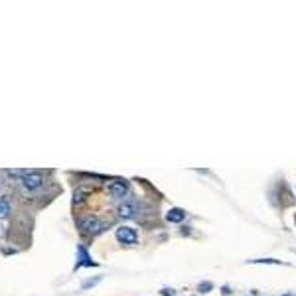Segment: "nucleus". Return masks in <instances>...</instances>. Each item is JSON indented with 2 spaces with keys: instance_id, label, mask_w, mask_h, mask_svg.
I'll list each match as a JSON object with an SVG mask.
<instances>
[{
  "instance_id": "1",
  "label": "nucleus",
  "mask_w": 296,
  "mask_h": 296,
  "mask_svg": "<svg viewBox=\"0 0 296 296\" xmlns=\"http://www.w3.org/2000/svg\"><path fill=\"white\" fill-rule=\"evenodd\" d=\"M77 225H79V229L85 233V235H91V237H95V235H101L111 223L107 221V219H103V217H99V215H93V213H89V215H83V217H79L77 219Z\"/></svg>"
},
{
  "instance_id": "2",
  "label": "nucleus",
  "mask_w": 296,
  "mask_h": 296,
  "mask_svg": "<svg viewBox=\"0 0 296 296\" xmlns=\"http://www.w3.org/2000/svg\"><path fill=\"white\" fill-rule=\"evenodd\" d=\"M140 211V204L134 200V197H128V200H123L119 202L117 206V215L121 219H134Z\"/></svg>"
},
{
  "instance_id": "3",
  "label": "nucleus",
  "mask_w": 296,
  "mask_h": 296,
  "mask_svg": "<svg viewBox=\"0 0 296 296\" xmlns=\"http://www.w3.org/2000/svg\"><path fill=\"white\" fill-rule=\"evenodd\" d=\"M22 186H24V190H28V191H36V190H40V188H43V184H45V176L42 174V172H38V170H30V172H26L24 176H22Z\"/></svg>"
},
{
  "instance_id": "4",
  "label": "nucleus",
  "mask_w": 296,
  "mask_h": 296,
  "mask_svg": "<svg viewBox=\"0 0 296 296\" xmlns=\"http://www.w3.org/2000/svg\"><path fill=\"white\" fill-rule=\"evenodd\" d=\"M128 190H130V186H128V182L123 180V178H113V180L107 184L109 195L115 197V200H121V202H123V197L128 195Z\"/></svg>"
},
{
  "instance_id": "5",
  "label": "nucleus",
  "mask_w": 296,
  "mask_h": 296,
  "mask_svg": "<svg viewBox=\"0 0 296 296\" xmlns=\"http://www.w3.org/2000/svg\"><path fill=\"white\" fill-rule=\"evenodd\" d=\"M115 237H117V241H119L121 245H127V247H130V245H136V243H138V231H136L134 227H128V225H121V227H117Z\"/></svg>"
},
{
  "instance_id": "6",
  "label": "nucleus",
  "mask_w": 296,
  "mask_h": 296,
  "mask_svg": "<svg viewBox=\"0 0 296 296\" xmlns=\"http://www.w3.org/2000/svg\"><path fill=\"white\" fill-rule=\"evenodd\" d=\"M81 267H97V263L93 261V257L87 253L85 245H77V263H75V271Z\"/></svg>"
},
{
  "instance_id": "7",
  "label": "nucleus",
  "mask_w": 296,
  "mask_h": 296,
  "mask_svg": "<svg viewBox=\"0 0 296 296\" xmlns=\"http://www.w3.org/2000/svg\"><path fill=\"white\" fill-rule=\"evenodd\" d=\"M186 210H182V208H170L168 211H166V221L168 223H182L184 219H186Z\"/></svg>"
},
{
  "instance_id": "8",
  "label": "nucleus",
  "mask_w": 296,
  "mask_h": 296,
  "mask_svg": "<svg viewBox=\"0 0 296 296\" xmlns=\"http://www.w3.org/2000/svg\"><path fill=\"white\" fill-rule=\"evenodd\" d=\"M89 193H91V190H89V188H85V186L75 188V191H73V206L83 204V202L87 200V195H89Z\"/></svg>"
},
{
  "instance_id": "9",
  "label": "nucleus",
  "mask_w": 296,
  "mask_h": 296,
  "mask_svg": "<svg viewBox=\"0 0 296 296\" xmlns=\"http://www.w3.org/2000/svg\"><path fill=\"white\" fill-rule=\"evenodd\" d=\"M10 211H12L10 202L6 200V197H0V219H6L10 215Z\"/></svg>"
},
{
  "instance_id": "10",
  "label": "nucleus",
  "mask_w": 296,
  "mask_h": 296,
  "mask_svg": "<svg viewBox=\"0 0 296 296\" xmlns=\"http://www.w3.org/2000/svg\"><path fill=\"white\" fill-rule=\"evenodd\" d=\"M247 263H251V265H282V261H278V259H251Z\"/></svg>"
},
{
  "instance_id": "11",
  "label": "nucleus",
  "mask_w": 296,
  "mask_h": 296,
  "mask_svg": "<svg viewBox=\"0 0 296 296\" xmlns=\"http://www.w3.org/2000/svg\"><path fill=\"white\" fill-rule=\"evenodd\" d=\"M197 290H200L202 294H208V292H211V290H213V282H208V280H204V282H200V284H197Z\"/></svg>"
},
{
  "instance_id": "12",
  "label": "nucleus",
  "mask_w": 296,
  "mask_h": 296,
  "mask_svg": "<svg viewBox=\"0 0 296 296\" xmlns=\"http://www.w3.org/2000/svg\"><path fill=\"white\" fill-rule=\"evenodd\" d=\"M97 282H101V276H95V278H91V280H85L83 284H81V288L85 290V288H91V286H95Z\"/></svg>"
},
{
  "instance_id": "13",
  "label": "nucleus",
  "mask_w": 296,
  "mask_h": 296,
  "mask_svg": "<svg viewBox=\"0 0 296 296\" xmlns=\"http://www.w3.org/2000/svg\"><path fill=\"white\" fill-rule=\"evenodd\" d=\"M162 294H164V296H176V290H174V288H164Z\"/></svg>"
},
{
  "instance_id": "14",
  "label": "nucleus",
  "mask_w": 296,
  "mask_h": 296,
  "mask_svg": "<svg viewBox=\"0 0 296 296\" xmlns=\"http://www.w3.org/2000/svg\"><path fill=\"white\" fill-rule=\"evenodd\" d=\"M190 229H191V227H182L180 233H182V235H190Z\"/></svg>"
},
{
  "instance_id": "15",
  "label": "nucleus",
  "mask_w": 296,
  "mask_h": 296,
  "mask_svg": "<svg viewBox=\"0 0 296 296\" xmlns=\"http://www.w3.org/2000/svg\"><path fill=\"white\" fill-rule=\"evenodd\" d=\"M221 290H223V294H231V288H229V286H223Z\"/></svg>"
},
{
  "instance_id": "16",
  "label": "nucleus",
  "mask_w": 296,
  "mask_h": 296,
  "mask_svg": "<svg viewBox=\"0 0 296 296\" xmlns=\"http://www.w3.org/2000/svg\"><path fill=\"white\" fill-rule=\"evenodd\" d=\"M280 296H296L294 292H284V294H280Z\"/></svg>"
},
{
  "instance_id": "17",
  "label": "nucleus",
  "mask_w": 296,
  "mask_h": 296,
  "mask_svg": "<svg viewBox=\"0 0 296 296\" xmlns=\"http://www.w3.org/2000/svg\"><path fill=\"white\" fill-rule=\"evenodd\" d=\"M193 296H195V294H193Z\"/></svg>"
}]
</instances>
